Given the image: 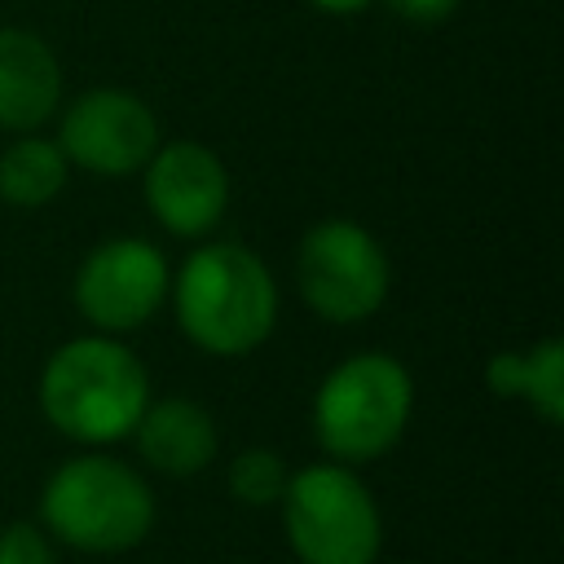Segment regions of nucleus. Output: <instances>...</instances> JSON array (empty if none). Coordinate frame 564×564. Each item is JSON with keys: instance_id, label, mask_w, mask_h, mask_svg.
I'll return each mask as SVG.
<instances>
[{"instance_id": "14", "label": "nucleus", "mask_w": 564, "mask_h": 564, "mask_svg": "<svg viewBox=\"0 0 564 564\" xmlns=\"http://www.w3.org/2000/svg\"><path fill=\"white\" fill-rule=\"evenodd\" d=\"M286 480H291V467L278 449L269 445H247L229 458V471H225V485L234 494V502L251 507V511H269L282 502L286 494Z\"/></svg>"}, {"instance_id": "1", "label": "nucleus", "mask_w": 564, "mask_h": 564, "mask_svg": "<svg viewBox=\"0 0 564 564\" xmlns=\"http://www.w3.org/2000/svg\"><path fill=\"white\" fill-rule=\"evenodd\" d=\"M35 397L57 436L79 449H110L132 436L150 405V370L119 335L88 330L48 352Z\"/></svg>"}, {"instance_id": "3", "label": "nucleus", "mask_w": 564, "mask_h": 564, "mask_svg": "<svg viewBox=\"0 0 564 564\" xmlns=\"http://www.w3.org/2000/svg\"><path fill=\"white\" fill-rule=\"evenodd\" d=\"M150 480L110 449H79L40 489V529L75 555H128L154 529Z\"/></svg>"}, {"instance_id": "6", "label": "nucleus", "mask_w": 564, "mask_h": 564, "mask_svg": "<svg viewBox=\"0 0 564 564\" xmlns=\"http://www.w3.org/2000/svg\"><path fill=\"white\" fill-rule=\"evenodd\" d=\"M295 282L304 304L330 326H357L375 317L392 291V264L383 242L357 220H317L300 238Z\"/></svg>"}, {"instance_id": "15", "label": "nucleus", "mask_w": 564, "mask_h": 564, "mask_svg": "<svg viewBox=\"0 0 564 564\" xmlns=\"http://www.w3.org/2000/svg\"><path fill=\"white\" fill-rule=\"evenodd\" d=\"M0 564H62L57 542L35 520H13L0 529Z\"/></svg>"}, {"instance_id": "16", "label": "nucleus", "mask_w": 564, "mask_h": 564, "mask_svg": "<svg viewBox=\"0 0 564 564\" xmlns=\"http://www.w3.org/2000/svg\"><path fill=\"white\" fill-rule=\"evenodd\" d=\"M401 18H414V22H441L458 9V0H388Z\"/></svg>"}, {"instance_id": "13", "label": "nucleus", "mask_w": 564, "mask_h": 564, "mask_svg": "<svg viewBox=\"0 0 564 564\" xmlns=\"http://www.w3.org/2000/svg\"><path fill=\"white\" fill-rule=\"evenodd\" d=\"M66 176H70V163L53 137L18 132V141L0 150V198L18 212L48 207L66 189Z\"/></svg>"}, {"instance_id": "10", "label": "nucleus", "mask_w": 564, "mask_h": 564, "mask_svg": "<svg viewBox=\"0 0 564 564\" xmlns=\"http://www.w3.org/2000/svg\"><path fill=\"white\" fill-rule=\"evenodd\" d=\"M128 441L137 445L150 471L172 476V480H194L198 471L212 467L220 449V427L212 410L194 397H159V401L150 397Z\"/></svg>"}, {"instance_id": "12", "label": "nucleus", "mask_w": 564, "mask_h": 564, "mask_svg": "<svg viewBox=\"0 0 564 564\" xmlns=\"http://www.w3.org/2000/svg\"><path fill=\"white\" fill-rule=\"evenodd\" d=\"M485 388L494 397L524 401L546 427L564 423V339H538L516 352H494L485 361Z\"/></svg>"}, {"instance_id": "2", "label": "nucleus", "mask_w": 564, "mask_h": 564, "mask_svg": "<svg viewBox=\"0 0 564 564\" xmlns=\"http://www.w3.org/2000/svg\"><path fill=\"white\" fill-rule=\"evenodd\" d=\"M185 339L212 357H247L278 326L273 269L242 242L194 247L167 291Z\"/></svg>"}, {"instance_id": "17", "label": "nucleus", "mask_w": 564, "mask_h": 564, "mask_svg": "<svg viewBox=\"0 0 564 564\" xmlns=\"http://www.w3.org/2000/svg\"><path fill=\"white\" fill-rule=\"evenodd\" d=\"M313 9H322V13H330V18H352V13H366L375 0H308Z\"/></svg>"}, {"instance_id": "7", "label": "nucleus", "mask_w": 564, "mask_h": 564, "mask_svg": "<svg viewBox=\"0 0 564 564\" xmlns=\"http://www.w3.org/2000/svg\"><path fill=\"white\" fill-rule=\"evenodd\" d=\"M172 291V264L167 256L145 238H106L97 242L70 282L79 317L97 335H128L141 330Z\"/></svg>"}, {"instance_id": "5", "label": "nucleus", "mask_w": 564, "mask_h": 564, "mask_svg": "<svg viewBox=\"0 0 564 564\" xmlns=\"http://www.w3.org/2000/svg\"><path fill=\"white\" fill-rule=\"evenodd\" d=\"M300 564H379L383 511L357 467L322 458L291 471L278 502Z\"/></svg>"}, {"instance_id": "9", "label": "nucleus", "mask_w": 564, "mask_h": 564, "mask_svg": "<svg viewBox=\"0 0 564 564\" xmlns=\"http://www.w3.org/2000/svg\"><path fill=\"white\" fill-rule=\"evenodd\" d=\"M150 216L176 238H203L220 225L229 207V172L220 154L203 141H159L150 163L141 167Z\"/></svg>"}, {"instance_id": "8", "label": "nucleus", "mask_w": 564, "mask_h": 564, "mask_svg": "<svg viewBox=\"0 0 564 564\" xmlns=\"http://www.w3.org/2000/svg\"><path fill=\"white\" fill-rule=\"evenodd\" d=\"M53 141L70 167L119 181L141 172L163 137L145 97L128 88H88L62 110Z\"/></svg>"}, {"instance_id": "11", "label": "nucleus", "mask_w": 564, "mask_h": 564, "mask_svg": "<svg viewBox=\"0 0 564 564\" xmlns=\"http://www.w3.org/2000/svg\"><path fill=\"white\" fill-rule=\"evenodd\" d=\"M62 106V62L31 26H0V128L35 132Z\"/></svg>"}, {"instance_id": "4", "label": "nucleus", "mask_w": 564, "mask_h": 564, "mask_svg": "<svg viewBox=\"0 0 564 564\" xmlns=\"http://www.w3.org/2000/svg\"><path fill=\"white\" fill-rule=\"evenodd\" d=\"M414 414V379L392 352L366 348L326 370L313 392V436L326 458L361 467L397 449Z\"/></svg>"}]
</instances>
